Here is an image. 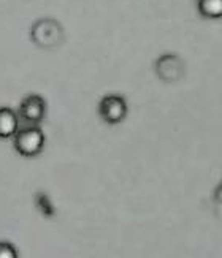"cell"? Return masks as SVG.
<instances>
[{
  "mask_svg": "<svg viewBox=\"0 0 222 258\" xmlns=\"http://www.w3.org/2000/svg\"><path fill=\"white\" fill-rule=\"evenodd\" d=\"M30 37L32 41L40 48L49 49L59 46L64 40V29L56 19L49 18H43L38 19L35 24L32 26L30 30Z\"/></svg>",
  "mask_w": 222,
  "mask_h": 258,
  "instance_id": "6da1fadb",
  "label": "cell"
},
{
  "mask_svg": "<svg viewBox=\"0 0 222 258\" xmlns=\"http://www.w3.org/2000/svg\"><path fill=\"white\" fill-rule=\"evenodd\" d=\"M13 144L22 157H35L44 148V133L38 125L19 128L13 137Z\"/></svg>",
  "mask_w": 222,
  "mask_h": 258,
  "instance_id": "7a4b0ae2",
  "label": "cell"
},
{
  "mask_svg": "<svg viewBox=\"0 0 222 258\" xmlns=\"http://www.w3.org/2000/svg\"><path fill=\"white\" fill-rule=\"evenodd\" d=\"M98 114L109 125L121 124L127 116V102L122 95H105L98 103Z\"/></svg>",
  "mask_w": 222,
  "mask_h": 258,
  "instance_id": "3957f363",
  "label": "cell"
},
{
  "mask_svg": "<svg viewBox=\"0 0 222 258\" xmlns=\"http://www.w3.org/2000/svg\"><path fill=\"white\" fill-rule=\"evenodd\" d=\"M155 73L163 83L173 84L180 81L184 75V62L176 54H163L155 60Z\"/></svg>",
  "mask_w": 222,
  "mask_h": 258,
  "instance_id": "277c9868",
  "label": "cell"
},
{
  "mask_svg": "<svg viewBox=\"0 0 222 258\" xmlns=\"http://www.w3.org/2000/svg\"><path fill=\"white\" fill-rule=\"evenodd\" d=\"M44 114H46V102L41 95L32 94L27 95L21 102L19 106V117L26 120L30 125H38V122L43 120Z\"/></svg>",
  "mask_w": 222,
  "mask_h": 258,
  "instance_id": "5b68a950",
  "label": "cell"
},
{
  "mask_svg": "<svg viewBox=\"0 0 222 258\" xmlns=\"http://www.w3.org/2000/svg\"><path fill=\"white\" fill-rule=\"evenodd\" d=\"M19 130V114L11 108H0V138H13Z\"/></svg>",
  "mask_w": 222,
  "mask_h": 258,
  "instance_id": "8992f818",
  "label": "cell"
},
{
  "mask_svg": "<svg viewBox=\"0 0 222 258\" xmlns=\"http://www.w3.org/2000/svg\"><path fill=\"white\" fill-rule=\"evenodd\" d=\"M198 13L206 19L222 18V0H197Z\"/></svg>",
  "mask_w": 222,
  "mask_h": 258,
  "instance_id": "52a82bcc",
  "label": "cell"
},
{
  "mask_svg": "<svg viewBox=\"0 0 222 258\" xmlns=\"http://www.w3.org/2000/svg\"><path fill=\"white\" fill-rule=\"evenodd\" d=\"M35 206L44 217H54L56 216V208H54L52 201L46 192H38L35 195Z\"/></svg>",
  "mask_w": 222,
  "mask_h": 258,
  "instance_id": "ba28073f",
  "label": "cell"
},
{
  "mask_svg": "<svg viewBox=\"0 0 222 258\" xmlns=\"http://www.w3.org/2000/svg\"><path fill=\"white\" fill-rule=\"evenodd\" d=\"M0 258H19L16 247L11 242L0 241Z\"/></svg>",
  "mask_w": 222,
  "mask_h": 258,
  "instance_id": "9c48e42d",
  "label": "cell"
},
{
  "mask_svg": "<svg viewBox=\"0 0 222 258\" xmlns=\"http://www.w3.org/2000/svg\"><path fill=\"white\" fill-rule=\"evenodd\" d=\"M213 198H214V203L216 205H219V206H222V184L214 190V195H213Z\"/></svg>",
  "mask_w": 222,
  "mask_h": 258,
  "instance_id": "30bf717a",
  "label": "cell"
}]
</instances>
